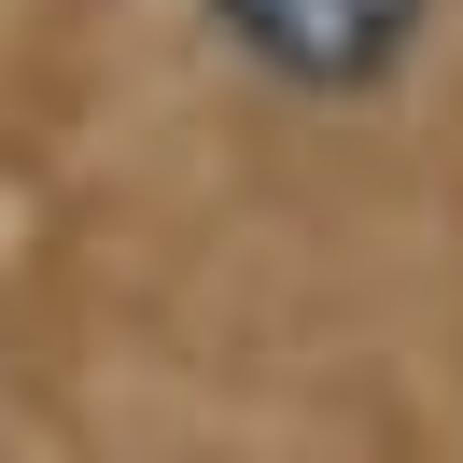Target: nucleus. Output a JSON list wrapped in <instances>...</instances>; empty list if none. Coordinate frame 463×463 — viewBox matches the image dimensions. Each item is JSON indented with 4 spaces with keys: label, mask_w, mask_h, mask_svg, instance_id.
<instances>
[{
    "label": "nucleus",
    "mask_w": 463,
    "mask_h": 463,
    "mask_svg": "<svg viewBox=\"0 0 463 463\" xmlns=\"http://www.w3.org/2000/svg\"><path fill=\"white\" fill-rule=\"evenodd\" d=\"M225 43L295 99H365L379 71H407L421 43V0H211Z\"/></svg>",
    "instance_id": "nucleus-1"
}]
</instances>
